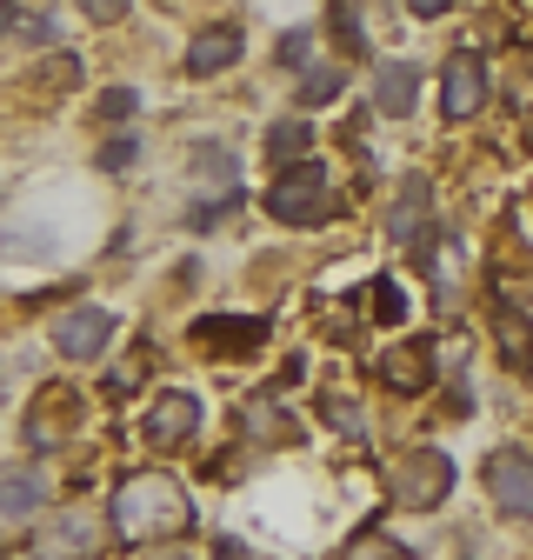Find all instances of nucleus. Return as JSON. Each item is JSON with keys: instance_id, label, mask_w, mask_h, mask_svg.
I'll list each match as a JSON object with an SVG mask.
<instances>
[{"instance_id": "f257e3e1", "label": "nucleus", "mask_w": 533, "mask_h": 560, "mask_svg": "<svg viewBox=\"0 0 533 560\" xmlns=\"http://www.w3.org/2000/svg\"><path fill=\"white\" fill-rule=\"evenodd\" d=\"M187 521H193V508L180 494V480H167V474H127L114 487V534L120 540H174V534H187Z\"/></svg>"}, {"instance_id": "f03ea898", "label": "nucleus", "mask_w": 533, "mask_h": 560, "mask_svg": "<svg viewBox=\"0 0 533 560\" xmlns=\"http://www.w3.org/2000/svg\"><path fill=\"white\" fill-rule=\"evenodd\" d=\"M266 214L287 221V228H313V221H327V214H333V180H327V167H320V161L287 167L274 187H266Z\"/></svg>"}, {"instance_id": "7ed1b4c3", "label": "nucleus", "mask_w": 533, "mask_h": 560, "mask_svg": "<svg viewBox=\"0 0 533 560\" xmlns=\"http://www.w3.org/2000/svg\"><path fill=\"white\" fill-rule=\"evenodd\" d=\"M114 334H120V320L107 307H74V314L54 320V347H60L67 361H100L107 347H114Z\"/></svg>"}, {"instance_id": "20e7f679", "label": "nucleus", "mask_w": 533, "mask_h": 560, "mask_svg": "<svg viewBox=\"0 0 533 560\" xmlns=\"http://www.w3.org/2000/svg\"><path fill=\"white\" fill-rule=\"evenodd\" d=\"M487 494L494 508H507L513 521H533V454L526 447H500L487 460Z\"/></svg>"}, {"instance_id": "39448f33", "label": "nucleus", "mask_w": 533, "mask_h": 560, "mask_svg": "<svg viewBox=\"0 0 533 560\" xmlns=\"http://www.w3.org/2000/svg\"><path fill=\"white\" fill-rule=\"evenodd\" d=\"M487 60L481 54H453L447 60V74H440V114L447 120H474L481 107H487Z\"/></svg>"}, {"instance_id": "423d86ee", "label": "nucleus", "mask_w": 533, "mask_h": 560, "mask_svg": "<svg viewBox=\"0 0 533 560\" xmlns=\"http://www.w3.org/2000/svg\"><path fill=\"white\" fill-rule=\"evenodd\" d=\"M193 428H200V400H193L187 387H167V394L147 407V428H141V434H147V447H161V454H167V447L193 441Z\"/></svg>"}, {"instance_id": "0eeeda50", "label": "nucleus", "mask_w": 533, "mask_h": 560, "mask_svg": "<svg viewBox=\"0 0 533 560\" xmlns=\"http://www.w3.org/2000/svg\"><path fill=\"white\" fill-rule=\"evenodd\" d=\"M400 501H414V508H434V501H447V487H453V460L440 454V447H427V454H407V467H400Z\"/></svg>"}, {"instance_id": "6e6552de", "label": "nucleus", "mask_w": 533, "mask_h": 560, "mask_svg": "<svg viewBox=\"0 0 533 560\" xmlns=\"http://www.w3.org/2000/svg\"><path fill=\"white\" fill-rule=\"evenodd\" d=\"M193 340L208 347V354H253V347H266V320L253 314H214V320H200Z\"/></svg>"}, {"instance_id": "1a4fd4ad", "label": "nucleus", "mask_w": 533, "mask_h": 560, "mask_svg": "<svg viewBox=\"0 0 533 560\" xmlns=\"http://www.w3.org/2000/svg\"><path fill=\"white\" fill-rule=\"evenodd\" d=\"M47 508V474L40 467H8L0 474V521H34Z\"/></svg>"}, {"instance_id": "9d476101", "label": "nucleus", "mask_w": 533, "mask_h": 560, "mask_svg": "<svg viewBox=\"0 0 533 560\" xmlns=\"http://www.w3.org/2000/svg\"><path fill=\"white\" fill-rule=\"evenodd\" d=\"M414 101H421V67L387 60L380 74H374V107L380 114H414Z\"/></svg>"}, {"instance_id": "9b49d317", "label": "nucleus", "mask_w": 533, "mask_h": 560, "mask_svg": "<svg viewBox=\"0 0 533 560\" xmlns=\"http://www.w3.org/2000/svg\"><path fill=\"white\" fill-rule=\"evenodd\" d=\"M234 60H240V27H208L187 47V74H221Z\"/></svg>"}, {"instance_id": "f8f14e48", "label": "nucleus", "mask_w": 533, "mask_h": 560, "mask_svg": "<svg viewBox=\"0 0 533 560\" xmlns=\"http://www.w3.org/2000/svg\"><path fill=\"white\" fill-rule=\"evenodd\" d=\"M380 381L400 387V394H421L434 381V361H427V347H393V354L380 361Z\"/></svg>"}, {"instance_id": "ddd939ff", "label": "nucleus", "mask_w": 533, "mask_h": 560, "mask_svg": "<svg viewBox=\"0 0 533 560\" xmlns=\"http://www.w3.org/2000/svg\"><path fill=\"white\" fill-rule=\"evenodd\" d=\"M427 214H434V200H427V180H407V194H400V207H393V241L421 247V241H427Z\"/></svg>"}, {"instance_id": "4468645a", "label": "nucleus", "mask_w": 533, "mask_h": 560, "mask_svg": "<svg viewBox=\"0 0 533 560\" xmlns=\"http://www.w3.org/2000/svg\"><path fill=\"white\" fill-rule=\"evenodd\" d=\"M494 334H500V347H507V368H533V320H520L513 307H494Z\"/></svg>"}, {"instance_id": "2eb2a0df", "label": "nucleus", "mask_w": 533, "mask_h": 560, "mask_svg": "<svg viewBox=\"0 0 533 560\" xmlns=\"http://www.w3.org/2000/svg\"><path fill=\"white\" fill-rule=\"evenodd\" d=\"M313 148V127L307 120H281V127H266V161H281V167H300Z\"/></svg>"}, {"instance_id": "dca6fc26", "label": "nucleus", "mask_w": 533, "mask_h": 560, "mask_svg": "<svg viewBox=\"0 0 533 560\" xmlns=\"http://www.w3.org/2000/svg\"><path fill=\"white\" fill-rule=\"evenodd\" d=\"M247 434H253V441H294L300 428H294L281 407H266V394H260V400L247 407Z\"/></svg>"}, {"instance_id": "f3484780", "label": "nucleus", "mask_w": 533, "mask_h": 560, "mask_svg": "<svg viewBox=\"0 0 533 560\" xmlns=\"http://www.w3.org/2000/svg\"><path fill=\"white\" fill-rule=\"evenodd\" d=\"M341 88H347L341 67H307V81H300V107H333V101H341Z\"/></svg>"}, {"instance_id": "a211bd4d", "label": "nucleus", "mask_w": 533, "mask_h": 560, "mask_svg": "<svg viewBox=\"0 0 533 560\" xmlns=\"http://www.w3.org/2000/svg\"><path fill=\"white\" fill-rule=\"evenodd\" d=\"M367 314L380 327H400V320H407V294H400L393 280H374V288H367Z\"/></svg>"}, {"instance_id": "6ab92c4d", "label": "nucleus", "mask_w": 533, "mask_h": 560, "mask_svg": "<svg viewBox=\"0 0 533 560\" xmlns=\"http://www.w3.org/2000/svg\"><path fill=\"white\" fill-rule=\"evenodd\" d=\"M133 107H141V94H133V88H107V94H100V120H107V114H114V120H127Z\"/></svg>"}, {"instance_id": "aec40b11", "label": "nucleus", "mask_w": 533, "mask_h": 560, "mask_svg": "<svg viewBox=\"0 0 533 560\" xmlns=\"http://www.w3.org/2000/svg\"><path fill=\"white\" fill-rule=\"evenodd\" d=\"M127 8H133V0H81V14H87V21H100V27H114Z\"/></svg>"}, {"instance_id": "412c9836", "label": "nucleus", "mask_w": 533, "mask_h": 560, "mask_svg": "<svg viewBox=\"0 0 533 560\" xmlns=\"http://www.w3.org/2000/svg\"><path fill=\"white\" fill-rule=\"evenodd\" d=\"M14 34H21L27 47H47V40H54V21H40V14H21V21H14Z\"/></svg>"}, {"instance_id": "4be33fe9", "label": "nucleus", "mask_w": 533, "mask_h": 560, "mask_svg": "<svg viewBox=\"0 0 533 560\" xmlns=\"http://www.w3.org/2000/svg\"><path fill=\"white\" fill-rule=\"evenodd\" d=\"M347 560H400V553H393L387 540H354V547H347Z\"/></svg>"}, {"instance_id": "5701e85b", "label": "nucleus", "mask_w": 533, "mask_h": 560, "mask_svg": "<svg viewBox=\"0 0 533 560\" xmlns=\"http://www.w3.org/2000/svg\"><path fill=\"white\" fill-rule=\"evenodd\" d=\"M133 161V133H120L114 148H100V167H127Z\"/></svg>"}, {"instance_id": "b1692460", "label": "nucleus", "mask_w": 533, "mask_h": 560, "mask_svg": "<svg viewBox=\"0 0 533 560\" xmlns=\"http://www.w3.org/2000/svg\"><path fill=\"white\" fill-rule=\"evenodd\" d=\"M307 47H313V34H287L281 40V60H307Z\"/></svg>"}, {"instance_id": "393cba45", "label": "nucleus", "mask_w": 533, "mask_h": 560, "mask_svg": "<svg viewBox=\"0 0 533 560\" xmlns=\"http://www.w3.org/2000/svg\"><path fill=\"white\" fill-rule=\"evenodd\" d=\"M133 381H141V368H133V361H127V368H114V381H107V387H114V394H127Z\"/></svg>"}, {"instance_id": "a878e982", "label": "nucleus", "mask_w": 533, "mask_h": 560, "mask_svg": "<svg viewBox=\"0 0 533 560\" xmlns=\"http://www.w3.org/2000/svg\"><path fill=\"white\" fill-rule=\"evenodd\" d=\"M214 560H247V547L240 540H214Z\"/></svg>"}, {"instance_id": "bb28decb", "label": "nucleus", "mask_w": 533, "mask_h": 560, "mask_svg": "<svg viewBox=\"0 0 533 560\" xmlns=\"http://www.w3.org/2000/svg\"><path fill=\"white\" fill-rule=\"evenodd\" d=\"M407 8H414V14H447L453 0H407Z\"/></svg>"}, {"instance_id": "cd10ccee", "label": "nucleus", "mask_w": 533, "mask_h": 560, "mask_svg": "<svg viewBox=\"0 0 533 560\" xmlns=\"http://www.w3.org/2000/svg\"><path fill=\"white\" fill-rule=\"evenodd\" d=\"M161 560H187V553H161Z\"/></svg>"}]
</instances>
